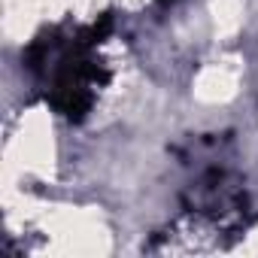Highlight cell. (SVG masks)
<instances>
[{
    "mask_svg": "<svg viewBox=\"0 0 258 258\" xmlns=\"http://www.w3.org/2000/svg\"><path fill=\"white\" fill-rule=\"evenodd\" d=\"M109 31V16L82 28H49L37 34L22 55L25 70L46 94L49 106L70 121H82L109 82V67L100 58Z\"/></svg>",
    "mask_w": 258,
    "mask_h": 258,
    "instance_id": "obj_1",
    "label": "cell"
},
{
    "mask_svg": "<svg viewBox=\"0 0 258 258\" xmlns=\"http://www.w3.org/2000/svg\"><path fill=\"white\" fill-rule=\"evenodd\" d=\"M182 204L195 222L210 225L213 231H240L249 219V195L243 179L219 161L204 164L195 173L182 191Z\"/></svg>",
    "mask_w": 258,
    "mask_h": 258,
    "instance_id": "obj_2",
    "label": "cell"
},
{
    "mask_svg": "<svg viewBox=\"0 0 258 258\" xmlns=\"http://www.w3.org/2000/svg\"><path fill=\"white\" fill-rule=\"evenodd\" d=\"M158 4H164V7H170V4H176V0H158Z\"/></svg>",
    "mask_w": 258,
    "mask_h": 258,
    "instance_id": "obj_3",
    "label": "cell"
}]
</instances>
